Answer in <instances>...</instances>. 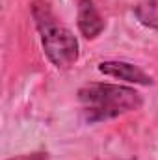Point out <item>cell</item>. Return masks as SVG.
Instances as JSON below:
<instances>
[{"label":"cell","instance_id":"obj_1","mask_svg":"<svg viewBox=\"0 0 158 160\" xmlns=\"http://www.w3.org/2000/svg\"><path fill=\"white\" fill-rule=\"evenodd\" d=\"M82 118L87 123H102L141 108V95L128 86L93 82L78 89Z\"/></svg>","mask_w":158,"mask_h":160},{"label":"cell","instance_id":"obj_2","mask_svg":"<svg viewBox=\"0 0 158 160\" xmlns=\"http://www.w3.org/2000/svg\"><path fill=\"white\" fill-rule=\"evenodd\" d=\"M32 17L48 62L58 69H71L78 62L80 54L77 36L58 21L45 0H36L32 4Z\"/></svg>","mask_w":158,"mask_h":160},{"label":"cell","instance_id":"obj_3","mask_svg":"<svg viewBox=\"0 0 158 160\" xmlns=\"http://www.w3.org/2000/svg\"><path fill=\"white\" fill-rule=\"evenodd\" d=\"M102 75L119 78L130 84H140V86H153V77L147 75L141 67L128 63V62H121V60H108V62H101L97 67Z\"/></svg>","mask_w":158,"mask_h":160},{"label":"cell","instance_id":"obj_4","mask_svg":"<svg viewBox=\"0 0 158 160\" xmlns=\"http://www.w3.org/2000/svg\"><path fill=\"white\" fill-rule=\"evenodd\" d=\"M80 34L86 39H95L104 30V19L101 17L93 0H80L78 2V17H77Z\"/></svg>","mask_w":158,"mask_h":160},{"label":"cell","instance_id":"obj_5","mask_svg":"<svg viewBox=\"0 0 158 160\" xmlns=\"http://www.w3.org/2000/svg\"><path fill=\"white\" fill-rule=\"evenodd\" d=\"M134 15L140 24L158 30V0H141L134 8Z\"/></svg>","mask_w":158,"mask_h":160},{"label":"cell","instance_id":"obj_6","mask_svg":"<svg viewBox=\"0 0 158 160\" xmlns=\"http://www.w3.org/2000/svg\"><path fill=\"white\" fill-rule=\"evenodd\" d=\"M7 160H48V157H47V153H32V155H21V157Z\"/></svg>","mask_w":158,"mask_h":160}]
</instances>
